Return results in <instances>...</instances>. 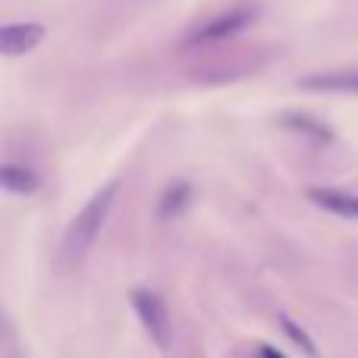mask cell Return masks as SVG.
<instances>
[{
  "instance_id": "cell-1",
  "label": "cell",
  "mask_w": 358,
  "mask_h": 358,
  "mask_svg": "<svg viewBox=\"0 0 358 358\" xmlns=\"http://www.w3.org/2000/svg\"><path fill=\"white\" fill-rule=\"evenodd\" d=\"M117 195H120V182L113 179V182L101 185V189L85 201V208L69 220L66 233H63V239H60V264L79 267L82 261L88 258V252L94 248L101 229H104L107 217H110Z\"/></svg>"
},
{
  "instance_id": "cell-2",
  "label": "cell",
  "mask_w": 358,
  "mask_h": 358,
  "mask_svg": "<svg viewBox=\"0 0 358 358\" xmlns=\"http://www.w3.org/2000/svg\"><path fill=\"white\" fill-rule=\"evenodd\" d=\"M132 311H136L142 330L148 334V340L161 352H170L173 349V321H170V311L164 305V299L155 289H148V286H136L132 289Z\"/></svg>"
},
{
  "instance_id": "cell-3",
  "label": "cell",
  "mask_w": 358,
  "mask_h": 358,
  "mask_svg": "<svg viewBox=\"0 0 358 358\" xmlns=\"http://www.w3.org/2000/svg\"><path fill=\"white\" fill-rule=\"evenodd\" d=\"M255 19H258V6H233V10L198 25L189 35V44H214V41H223V38H233L239 31H245Z\"/></svg>"
},
{
  "instance_id": "cell-4",
  "label": "cell",
  "mask_w": 358,
  "mask_h": 358,
  "mask_svg": "<svg viewBox=\"0 0 358 358\" xmlns=\"http://www.w3.org/2000/svg\"><path fill=\"white\" fill-rule=\"evenodd\" d=\"M308 201L317 204L321 210L334 217H343V220H358V195L346 189H334V185H311L308 192Z\"/></svg>"
},
{
  "instance_id": "cell-5",
  "label": "cell",
  "mask_w": 358,
  "mask_h": 358,
  "mask_svg": "<svg viewBox=\"0 0 358 358\" xmlns=\"http://www.w3.org/2000/svg\"><path fill=\"white\" fill-rule=\"evenodd\" d=\"M44 41V25L41 22H10L0 29V50L3 57H19L35 50Z\"/></svg>"
},
{
  "instance_id": "cell-6",
  "label": "cell",
  "mask_w": 358,
  "mask_h": 358,
  "mask_svg": "<svg viewBox=\"0 0 358 358\" xmlns=\"http://www.w3.org/2000/svg\"><path fill=\"white\" fill-rule=\"evenodd\" d=\"M280 126L296 136L308 138V142H317V145H334L336 142V132L334 126H327L324 120H317L315 113H302V110H286L280 117Z\"/></svg>"
},
{
  "instance_id": "cell-7",
  "label": "cell",
  "mask_w": 358,
  "mask_h": 358,
  "mask_svg": "<svg viewBox=\"0 0 358 358\" xmlns=\"http://www.w3.org/2000/svg\"><path fill=\"white\" fill-rule=\"evenodd\" d=\"M305 92H334V94H358V69H330V73H311L299 79Z\"/></svg>"
},
{
  "instance_id": "cell-8",
  "label": "cell",
  "mask_w": 358,
  "mask_h": 358,
  "mask_svg": "<svg viewBox=\"0 0 358 358\" xmlns=\"http://www.w3.org/2000/svg\"><path fill=\"white\" fill-rule=\"evenodd\" d=\"M192 195H195V189H192V182H185V179H173V182L164 185L161 198H157V217L161 220H173V217H182L185 210H189L192 204Z\"/></svg>"
},
{
  "instance_id": "cell-9",
  "label": "cell",
  "mask_w": 358,
  "mask_h": 358,
  "mask_svg": "<svg viewBox=\"0 0 358 358\" xmlns=\"http://www.w3.org/2000/svg\"><path fill=\"white\" fill-rule=\"evenodd\" d=\"M0 185H3L10 195H35L41 189V176L29 167V164H3L0 167Z\"/></svg>"
},
{
  "instance_id": "cell-10",
  "label": "cell",
  "mask_w": 358,
  "mask_h": 358,
  "mask_svg": "<svg viewBox=\"0 0 358 358\" xmlns=\"http://www.w3.org/2000/svg\"><path fill=\"white\" fill-rule=\"evenodd\" d=\"M277 321H280V327H283V334L292 340V346L302 349V355H305V358H321V352H317V346H315V340L308 336V330L299 327V324L292 321L289 315H280Z\"/></svg>"
},
{
  "instance_id": "cell-11",
  "label": "cell",
  "mask_w": 358,
  "mask_h": 358,
  "mask_svg": "<svg viewBox=\"0 0 358 358\" xmlns=\"http://www.w3.org/2000/svg\"><path fill=\"white\" fill-rule=\"evenodd\" d=\"M258 355H261V358H286L283 352H280V349H273V346H261Z\"/></svg>"
}]
</instances>
